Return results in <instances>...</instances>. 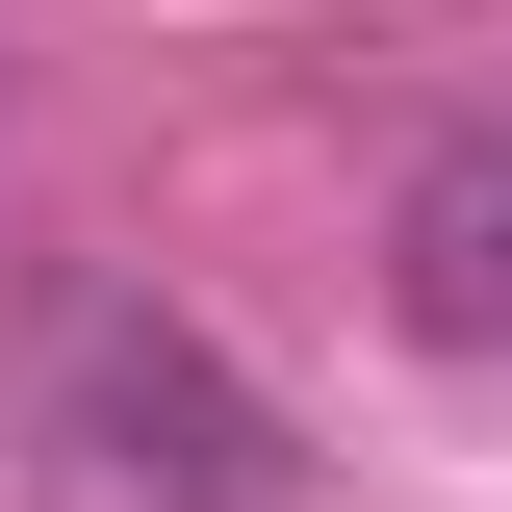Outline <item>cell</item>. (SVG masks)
Listing matches in <instances>:
<instances>
[{"instance_id":"6da1fadb","label":"cell","mask_w":512,"mask_h":512,"mask_svg":"<svg viewBox=\"0 0 512 512\" xmlns=\"http://www.w3.org/2000/svg\"><path fill=\"white\" fill-rule=\"evenodd\" d=\"M26 512H282V410L180 308H77L26 384Z\"/></svg>"},{"instance_id":"7a4b0ae2","label":"cell","mask_w":512,"mask_h":512,"mask_svg":"<svg viewBox=\"0 0 512 512\" xmlns=\"http://www.w3.org/2000/svg\"><path fill=\"white\" fill-rule=\"evenodd\" d=\"M410 333H512V128H461L410 180Z\"/></svg>"}]
</instances>
